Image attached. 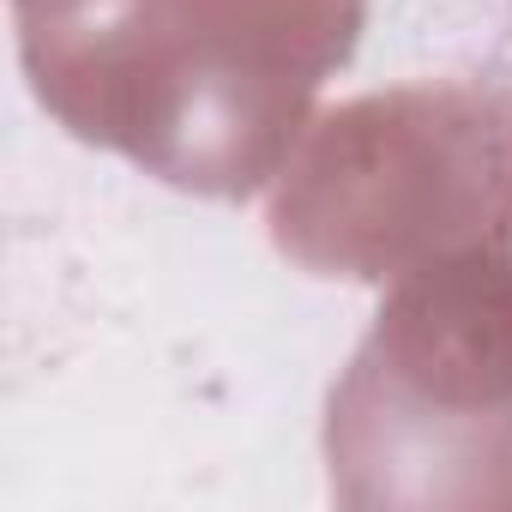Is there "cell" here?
<instances>
[{
    "label": "cell",
    "mask_w": 512,
    "mask_h": 512,
    "mask_svg": "<svg viewBox=\"0 0 512 512\" xmlns=\"http://www.w3.org/2000/svg\"><path fill=\"white\" fill-rule=\"evenodd\" d=\"M338 506H512V247L404 272L326 398Z\"/></svg>",
    "instance_id": "6da1fadb"
},
{
    "label": "cell",
    "mask_w": 512,
    "mask_h": 512,
    "mask_svg": "<svg viewBox=\"0 0 512 512\" xmlns=\"http://www.w3.org/2000/svg\"><path fill=\"white\" fill-rule=\"evenodd\" d=\"M272 241L350 284L512 247V91L416 79L326 109L272 181Z\"/></svg>",
    "instance_id": "7a4b0ae2"
},
{
    "label": "cell",
    "mask_w": 512,
    "mask_h": 512,
    "mask_svg": "<svg viewBox=\"0 0 512 512\" xmlns=\"http://www.w3.org/2000/svg\"><path fill=\"white\" fill-rule=\"evenodd\" d=\"M13 19L37 103L181 193L272 187L314 121V91L199 61L169 0H13Z\"/></svg>",
    "instance_id": "3957f363"
},
{
    "label": "cell",
    "mask_w": 512,
    "mask_h": 512,
    "mask_svg": "<svg viewBox=\"0 0 512 512\" xmlns=\"http://www.w3.org/2000/svg\"><path fill=\"white\" fill-rule=\"evenodd\" d=\"M169 7L199 61L314 97L356 55L368 25V0H169Z\"/></svg>",
    "instance_id": "277c9868"
}]
</instances>
